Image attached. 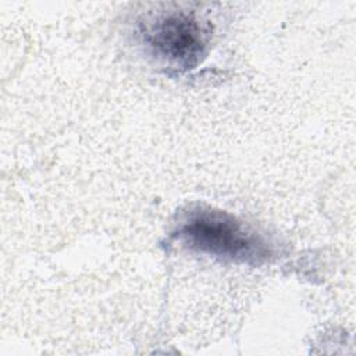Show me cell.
<instances>
[{
  "label": "cell",
  "instance_id": "obj_1",
  "mask_svg": "<svg viewBox=\"0 0 356 356\" xmlns=\"http://www.w3.org/2000/svg\"><path fill=\"white\" fill-rule=\"evenodd\" d=\"M174 235L189 249L227 261L260 266L273 256L264 236L235 216L211 207L192 209Z\"/></svg>",
  "mask_w": 356,
  "mask_h": 356
},
{
  "label": "cell",
  "instance_id": "obj_2",
  "mask_svg": "<svg viewBox=\"0 0 356 356\" xmlns=\"http://www.w3.org/2000/svg\"><path fill=\"white\" fill-rule=\"evenodd\" d=\"M146 51L170 68L188 71L197 67L207 53L211 26L195 11L167 7L149 14L138 24Z\"/></svg>",
  "mask_w": 356,
  "mask_h": 356
}]
</instances>
